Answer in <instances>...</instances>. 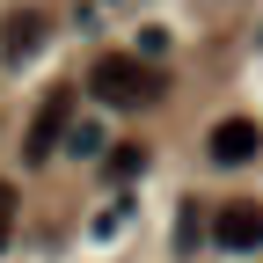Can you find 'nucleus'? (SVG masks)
Wrapping results in <instances>:
<instances>
[{
  "mask_svg": "<svg viewBox=\"0 0 263 263\" xmlns=\"http://www.w3.org/2000/svg\"><path fill=\"white\" fill-rule=\"evenodd\" d=\"M88 88L103 95V103L132 110V103H154V95L168 88V81H161V73H154L139 51H103V59H95V73H88Z\"/></svg>",
  "mask_w": 263,
  "mask_h": 263,
  "instance_id": "1",
  "label": "nucleus"
},
{
  "mask_svg": "<svg viewBox=\"0 0 263 263\" xmlns=\"http://www.w3.org/2000/svg\"><path fill=\"white\" fill-rule=\"evenodd\" d=\"M66 132H73V88H51V95H44V110L29 117V139H22V161H51Z\"/></svg>",
  "mask_w": 263,
  "mask_h": 263,
  "instance_id": "2",
  "label": "nucleus"
},
{
  "mask_svg": "<svg viewBox=\"0 0 263 263\" xmlns=\"http://www.w3.org/2000/svg\"><path fill=\"white\" fill-rule=\"evenodd\" d=\"M205 146H212V161H219V168H241V161H256L263 132H256V117H219Z\"/></svg>",
  "mask_w": 263,
  "mask_h": 263,
  "instance_id": "3",
  "label": "nucleus"
},
{
  "mask_svg": "<svg viewBox=\"0 0 263 263\" xmlns=\"http://www.w3.org/2000/svg\"><path fill=\"white\" fill-rule=\"evenodd\" d=\"M212 241H219V249H263V212H256V197H234V205H219Z\"/></svg>",
  "mask_w": 263,
  "mask_h": 263,
  "instance_id": "4",
  "label": "nucleus"
},
{
  "mask_svg": "<svg viewBox=\"0 0 263 263\" xmlns=\"http://www.w3.org/2000/svg\"><path fill=\"white\" fill-rule=\"evenodd\" d=\"M44 44V15L37 8H22V15H8V59H29Z\"/></svg>",
  "mask_w": 263,
  "mask_h": 263,
  "instance_id": "5",
  "label": "nucleus"
},
{
  "mask_svg": "<svg viewBox=\"0 0 263 263\" xmlns=\"http://www.w3.org/2000/svg\"><path fill=\"white\" fill-rule=\"evenodd\" d=\"M139 168H146V146H117L110 154V176H139Z\"/></svg>",
  "mask_w": 263,
  "mask_h": 263,
  "instance_id": "6",
  "label": "nucleus"
},
{
  "mask_svg": "<svg viewBox=\"0 0 263 263\" xmlns=\"http://www.w3.org/2000/svg\"><path fill=\"white\" fill-rule=\"evenodd\" d=\"M66 146H73V154H95V146H103V132H95V124H73V132H66Z\"/></svg>",
  "mask_w": 263,
  "mask_h": 263,
  "instance_id": "7",
  "label": "nucleus"
},
{
  "mask_svg": "<svg viewBox=\"0 0 263 263\" xmlns=\"http://www.w3.org/2000/svg\"><path fill=\"white\" fill-rule=\"evenodd\" d=\"M0 219H15V183H0Z\"/></svg>",
  "mask_w": 263,
  "mask_h": 263,
  "instance_id": "8",
  "label": "nucleus"
},
{
  "mask_svg": "<svg viewBox=\"0 0 263 263\" xmlns=\"http://www.w3.org/2000/svg\"><path fill=\"white\" fill-rule=\"evenodd\" d=\"M8 227H15V219H0V249H8Z\"/></svg>",
  "mask_w": 263,
  "mask_h": 263,
  "instance_id": "9",
  "label": "nucleus"
}]
</instances>
